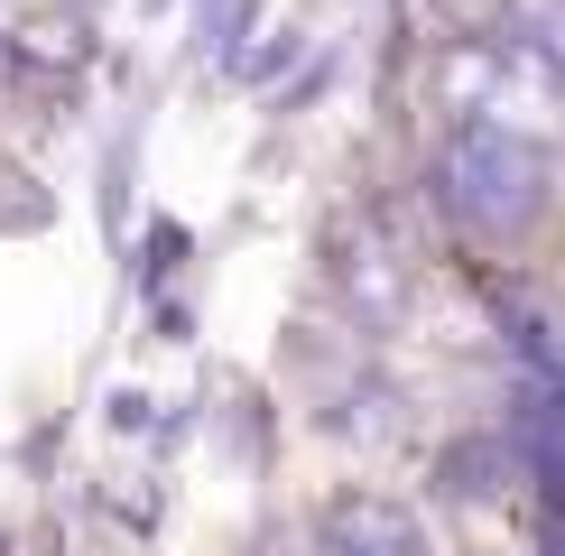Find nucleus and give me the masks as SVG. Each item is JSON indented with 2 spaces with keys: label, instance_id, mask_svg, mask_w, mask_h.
Listing matches in <instances>:
<instances>
[{
  "label": "nucleus",
  "instance_id": "4",
  "mask_svg": "<svg viewBox=\"0 0 565 556\" xmlns=\"http://www.w3.org/2000/svg\"><path fill=\"white\" fill-rule=\"evenodd\" d=\"M316 556H427V528L408 520L390 492H334L316 510Z\"/></svg>",
  "mask_w": 565,
  "mask_h": 556
},
{
  "label": "nucleus",
  "instance_id": "3",
  "mask_svg": "<svg viewBox=\"0 0 565 556\" xmlns=\"http://www.w3.org/2000/svg\"><path fill=\"white\" fill-rule=\"evenodd\" d=\"M510 65H520L510 38H482V29L436 38V65H427L436 111H445V121H501V111H510Z\"/></svg>",
  "mask_w": 565,
  "mask_h": 556
},
{
  "label": "nucleus",
  "instance_id": "6",
  "mask_svg": "<svg viewBox=\"0 0 565 556\" xmlns=\"http://www.w3.org/2000/svg\"><path fill=\"white\" fill-rule=\"evenodd\" d=\"M501 38L565 93V0H501Z\"/></svg>",
  "mask_w": 565,
  "mask_h": 556
},
{
  "label": "nucleus",
  "instance_id": "2",
  "mask_svg": "<svg viewBox=\"0 0 565 556\" xmlns=\"http://www.w3.org/2000/svg\"><path fill=\"white\" fill-rule=\"evenodd\" d=\"M334 278H343V297H352V316H362V324H398V316L417 307V250L398 242L390 214H362V232H343Z\"/></svg>",
  "mask_w": 565,
  "mask_h": 556
},
{
  "label": "nucleus",
  "instance_id": "7",
  "mask_svg": "<svg viewBox=\"0 0 565 556\" xmlns=\"http://www.w3.org/2000/svg\"><path fill=\"white\" fill-rule=\"evenodd\" d=\"M250 19H260V0H195V56L204 65H242Z\"/></svg>",
  "mask_w": 565,
  "mask_h": 556
},
{
  "label": "nucleus",
  "instance_id": "5",
  "mask_svg": "<svg viewBox=\"0 0 565 556\" xmlns=\"http://www.w3.org/2000/svg\"><path fill=\"white\" fill-rule=\"evenodd\" d=\"M510 455L529 463V482L547 492V510H565V381L537 389V399L510 417Z\"/></svg>",
  "mask_w": 565,
  "mask_h": 556
},
{
  "label": "nucleus",
  "instance_id": "1",
  "mask_svg": "<svg viewBox=\"0 0 565 556\" xmlns=\"http://www.w3.org/2000/svg\"><path fill=\"white\" fill-rule=\"evenodd\" d=\"M436 204L455 232H473V242H529L537 223H547V195H556V168L537 139H520L510 121H455L436 149Z\"/></svg>",
  "mask_w": 565,
  "mask_h": 556
},
{
  "label": "nucleus",
  "instance_id": "9",
  "mask_svg": "<svg viewBox=\"0 0 565 556\" xmlns=\"http://www.w3.org/2000/svg\"><path fill=\"white\" fill-rule=\"evenodd\" d=\"M537 556H565V510H547V520H537Z\"/></svg>",
  "mask_w": 565,
  "mask_h": 556
},
{
  "label": "nucleus",
  "instance_id": "8",
  "mask_svg": "<svg viewBox=\"0 0 565 556\" xmlns=\"http://www.w3.org/2000/svg\"><path fill=\"white\" fill-rule=\"evenodd\" d=\"M436 473H445V492H455V501H482L491 473H510V446H445Z\"/></svg>",
  "mask_w": 565,
  "mask_h": 556
}]
</instances>
